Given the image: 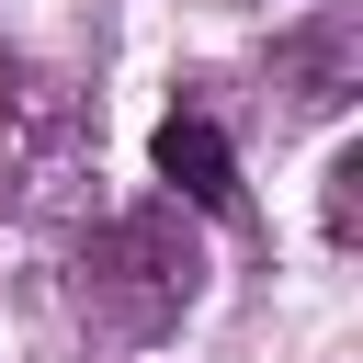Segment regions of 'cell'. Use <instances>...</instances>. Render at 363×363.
<instances>
[{
  "mask_svg": "<svg viewBox=\"0 0 363 363\" xmlns=\"http://www.w3.org/2000/svg\"><path fill=\"white\" fill-rule=\"evenodd\" d=\"M147 159H159V182H170L193 216H238V204H250V193H238V147H227L204 113H170Z\"/></svg>",
  "mask_w": 363,
  "mask_h": 363,
  "instance_id": "1",
  "label": "cell"
},
{
  "mask_svg": "<svg viewBox=\"0 0 363 363\" xmlns=\"http://www.w3.org/2000/svg\"><path fill=\"white\" fill-rule=\"evenodd\" d=\"M352 182H363V159H329V238H352Z\"/></svg>",
  "mask_w": 363,
  "mask_h": 363,
  "instance_id": "2",
  "label": "cell"
}]
</instances>
